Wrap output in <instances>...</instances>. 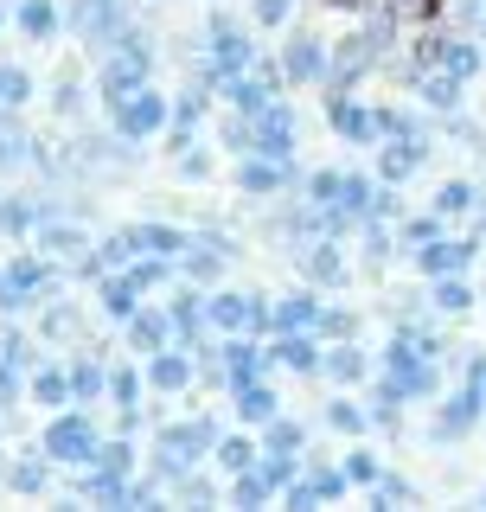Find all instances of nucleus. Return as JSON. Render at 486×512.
I'll list each match as a JSON object with an SVG mask.
<instances>
[{"instance_id":"1","label":"nucleus","mask_w":486,"mask_h":512,"mask_svg":"<svg viewBox=\"0 0 486 512\" xmlns=\"http://www.w3.org/2000/svg\"><path fill=\"white\" fill-rule=\"evenodd\" d=\"M480 256L474 237H429V244H416V269L435 282V276H467V263Z\"/></svg>"},{"instance_id":"2","label":"nucleus","mask_w":486,"mask_h":512,"mask_svg":"<svg viewBox=\"0 0 486 512\" xmlns=\"http://www.w3.org/2000/svg\"><path fill=\"white\" fill-rule=\"evenodd\" d=\"M116 122H122V135H160L167 128V103L148 84H135L128 96H116Z\"/></svg>"},{"instance_id":"3","label":"nucleus","mask_w":486,"mask_h":512,"mask_svg":"<svg viewBox=\"0 0 486 512\" xmlns=\"http://www.w3.org/2000/svg\"><path fill=\"white\" fill-rule=\"evenodd\" d=\"M212 308V320L224 333H269L275 320H269V301H256V295H218V301H205Z\"/></svg>"},{"instance_id":"4","label":"nucleus","mask_w":486,"mask_h":512,"mask_svg":"<svg viewBox=\"0 0 486 512\" xmlns=\"http://www.w3.org/2000/svg\"><path fill=\"white\" fill-rule=\"evenodd\" d=\"M327 122L339 128L346 141H359V148H371V141H384V122H378V109H365V103H352L346 90L327 103Z\"/></svg>"},{"instance_id":"5","label":"nucleus","mask_w":486,"mask_h":512,"mask_svg":"<svg viewBox=\"0 0 486 512\" xmlns=\"http://www.w3.org/2000/svg\"><path fill=\"white\" fill-rule=\"evenodd\" d=\"M480 391H474V384H461V391L455 397H442V410H435V429H429V436L435 442H455V436H467V429H474L480 423Z\"/></svg>"},{"instance_id":"6","label":"nucleus","mask_w":486,"mask_h":512,"mask_svg":"<svg viewBox=\"0 0 486 512\" xmlns=\"http://www.w3.org/2000/svg\"><path fill=\"white\" fill-rule=\"evenodd\" d=\"M371 64H378V45H371V32H359V39H339L333 45V64H327V77L339 90L346 84H359V77L371 71Z\"/></svg>"},{"instance_id":"7","label":"nucleus","mask_w":486,"mask_h":512,"mask_svg":"<svg viewBox=\"0 0 486 512\" xmlns=\"http://www.w3.org/2000/svg\"><path fill=\"white\" fill-rule=\"evenodd\" d=\"M45 455H58V461H90V455H96L90 423H84V416H58V423L45 429Z\"/></svg>"},{"instance_id":"8","label":"nucleus","mask_w":486,"mask_h":512,"mask_svg":"<svg viewBox=\"0 0 486 512\" xmlns=\"http://www.w3.org/2000/svg\"><path fill=\"white\" fill-rule=\"evenodd\" d=\"M327 64H333V52L320 39H307V32H295V39H288V52H282V71L295 77V84H320V77H327Z\"/></svg>"},{"instance_id":"9","label":"nucleus","mask_w":486,"mask_h":512,"mask_svg":"<svg viewBox=\"0 0 486 512\" xmlns=\"http://www.w3.org/2000/svg\"><path fill=\"white\" fill-rule=\"evenodd\" d=\"M250 154H263V160H288V154H295V116H288L282 103H275L269 116H256V141H250Z\"/></svg>"},{"instance_id":"10","label":"nucleus","mask_w":486,"mask_h":512,"mask_svg":"<svg viewBox=\"0 0 486 512\" xmlns=\"http://www.w3.org/2000/svg\"><path fill=\"white\" fill-rule=\"evenodd\" d=\"M301 256V276L307 282H320V288H339L346 282V256H339V237H314L307 250H295Z\"/></svg>"},{"instance_id":"11","label":"nucleus","mask_w":486,"mask_h":512,"mask_svg":"<svg viewBox=\"0 0 486 512\" xmlns=\"http://www.w3.org/2000/svg\"><path fill=\"white\" fill-rule=\"evenodd\" d=\"M320 314H327V308H320L314 288H295L288 301H275V308H269L275 333H320Z\"/></svg>"},{"instance_id":"12","label":"nucleus","mask_w":486,"mask_h":512,"mask_svg":"<svg viewBox=\"0 0 486 512\" xmlns=\"http://www.w3.org/2000/svg\"><path fill=\"white\" fill-rule=\"evenodd\" d=\"M384 141H391V148L378 154V167H384V180L403 186V180H410V173L429 160V135H384Z\"/></svg>"},{"instance_id":"13","label":"nucleus","mask_w":486,"mask_h":512,"mask_svg":"<svg viewBox=\"0 0 486 512\" xmlns=\"http://www.w3.org/2000/svg\"><path fill=\"white\" fill-rule=\"evenodd\" d=\"M320 340L314 333H275L269 340V365H288V372H320Z\"/></svg>"},{"instance_id":"14","label":"nucleus","mask_w":486,"mask_h":512,"mask_svg":"<svg viewBox=\"0 0 486 512\" xmlns=\"http://www.w3.org/2000/svg\"><path fill=\"white\" fill-rule=\"evenodd\" d=\"M288 180H295V167H288V160L243 154V167H237V186H243V192H256V199H269V192H282Z\"/></svg>"},{"instance_id":"15","label":"nucleus","mask_w":486,"mask_h":512,"mask_svg":"<svg viewBox=\"0 0 486 512\" xmlns=\"http://www.w3.org/2000/svg\"><path fill=\"white\" fill-rule=\"evenodd\" d=\"M416 90H423V103H429V109L455 116V109H461V96H467V77L442 71V64H429V71H416Z\"/></svg>"},{"instance_id":"16","label":"nucleus","mask_w":486,"mask_h":512,"mask_svg":"<svg viewBox=\"0 0 486 512\" xmlns=\"http://www.w3.org/2000/svg\"><path fill=\"white\" fill-rule=\"evenodd\" d=\"M224 96H231V103H237V116H269V109H275V90L263 84V77H250V71H237V77H224Z\"/></svg>"},{"instance_id":"17","label":"nucleus","mask_w":486,"mask_h":512,"mask_svg":"<svg viewBox=\"0 0 486 512\" xmlns=\"http://www.w3.org/2000/svg\"><path fill=\"white\" fill-rule=\"evenodd\" d=\"M480 205H486L480 180H442V186H435V212H442V218H474Z\"/></svg>"},{"instance_id":"18","label":"nucleus","mask_w":486,"mask_h":512,"mask_svg":"<svg viewBox=\"0 0 486 512\" xmlns=\"http://www.w3.org/2000/svg\"><path fill=\"white\" fill-rule=\"evenodd\" d=\"M160 448H167L173 461H186V455H212V448H218V429H212V423H173L167 436H160Z\"/></svg>"},{"instance_id":"19","label":"nucleus","mask_w":486,"mask_h":512,"mask_svg":"<svg viewBox=\"0 0 486 512\" xmlns=\"http://www.w3.org/2000/svg\"><path fill=\"white\" fill-rule=\"evenodd\" d=\"M231 391H237V416H243V423H269V416H282V397H275L263 378L231 384Z\"/></svg>"},{"instance_id":"20","label":"nucleus","mask_w":486,"mask_h":512,"mask_svg":"<svg viewBox=\"0 0 486 512\" xmlns=\"http://www.w3.org/2000/svg\"><path fill=\"white\" fill-rule=\"evenodd\" d=\"M263 365H269V346H256V340H231V346H224V372H231V384L263 378Z\"/></svg>"},{"instance_id":"21","label":"nucleus","mask_w":486,"mask_h":512,"mask_svg":"<svg viewBox=\"0 0 486 512\" xmlns=\"http://www.w3.org/2000/svg\"><path fill=\"white\" fill-rule=\"evenodd\" d=\"M320 372H327L333 384H365V372H371V365H365V352L352 346V340H339V346L327 352V359H320Z\"/></svg>"},{"instance_id":"22","label":"nucleus","mask_w":486,"mask_h":512,"mask_svg":"<svg viewBox=\"0 0 486 512\" xmlns=\"http://www.w3.org/2000/svg\"><path fill=\"white\" fill-rule=\"evenodd\" d=\"M339 212H346V218H371V212H378V186H371L365 180V173H346V186H339Z\"/></svg>"},{"instance_id":"23","label":"nucleus","mask_w":486,"mask_h":512,"mask_svg":"<svg viewBox=\"0 0 486 512\" xmlns=\"http://www.w3.org/2000/svg\"><path fill=\"white\" fill-rule=\"evenodd\" d=\"M148 378L160 384V391H186V384H192V359H186V352H154Z\"/></svg>"},{"instance_id":"24","label":"nucleus","mask_w":486,"mask_h":512,"mask_svg":"<svg viewBox=\"0 0 486 512\" xmlns=\"http://www.w3.org/2000/svg\"><path fill=\"white\" fill-rule=\"evenodd\" d=\"M403 404H410V391H403L397 378H378V384H371V423H384V429H391Z\"/></svg>"},{"instance_id":"25","label":"nucleus","mask_w":486,"mask_h":512,"mask_svg":"<svg viewBox=\"0 0 486 512\" xmlns=\"http://www.w3.org/2000/svg\"><path fill=\"white\" fill-rule=\"evenodd\" d=\"M429 301H435L442 314H467V308H474V288H467V276H435Z\"/></svg>"},{"instance_id":"26","label":"nucleus","mask_w":486,"mask_h":512,"mask_svg":"<svg viewBox=\"0 0 486 512\" xmlns=\"http://www.w3.org/2000/svg\"><path fill=\"white\" fill-rule=\"evenodd\" d=\"M212 455H218V468H224V474H243V468H256V461H263V448H256L250 436H224Z\"/></svg>"},{"instance_id":"27","label":"nucleus","mask_w":486,"mask_h":512,"mask_svg":"<svg viewBox=\"0 0 486 512\" xmlns=\"http://www.w3.org/2000/svg\"><path fill=\"white\" fill-rule=\"evenodd\" d=\"M141 250H148V256H167V263H173V256H180V250H192L186 244V231H173V224H141Z\"/></svg>"},{"instance_id":"28","label":"nucleus","mask_w":486,"mask_h":512,"mask_svg":"<svg viewBox=\"0 0 486 512\" xmlns=\"http://www.w3.org/2000/svg\"><path fill=\"white\" fill-rule=\"evenodd\" d=\"M128 333H135V346H141V352H167L173 314H167V320H160V314H135V320H128Z\"/></svg>"},{"instance_id":"29","label":"nucleus","mask_w":486,"mask_h":512,"mask_svg":"<svg viewBox=\"0 0 486 512\" xmlns=\"http://www.w3.org/2000/svg\"><path fill=\"white\" fill-rule=\"evenodd\" d=\"M135 295H141V282H135V276H116V282H103V308L116 314V320H135Z\"/></svg>"},{"instance_id":"30","label":"nucleus","mask_w":486,"mask_h":512,"mask_svg":"<svg viewBox=\"0 0 486 512\" xmlns=\"http://www.w3.org/2000/svg\"><path fill=\"white\" fill-rule=\"evenodd\" d=\"M269 493H275V487L263 480V468H243V474H231V500H237V506H263Z\"/></svg>"},{"instance_id":"31","label":"nucleus","mask_w":486,"mask_h":512,"mask_svg":"<svg viewBox=\"0 0 486 512\" xmlns=\"http://www.w3.org/2000/svg\"><path fill=\"white\" fill-rule=\"evenodd\" d=\"M327 423H333V429H346V436H365L371 410H359L352 397H333V404H327Z\"/></svg>"},{"instance_id":"32","label":"nucleus","mask_w":486,"mask_h":512,"mask_svg":"<svg viewBox=\"0 0 486 512\" xmlns=\"http://www.w3.org/2000/svg\"><path fill=\"white\" fill-rule=\"evenodd\" d=\"M263 448H307V429L288 423V416H269V423H263Z\"/></svg>"},{"instance_id":"33","label":"nucleus","mask_w":486,"mask_h":512,"mask_svg":"<svg viewBox=\"0 0 486 512\" xmlns=\"http://www.w3.org/2000/svg\"><path fill=\"white\" fill-rule=\"evenodd\" d=\"M205 320H212V308H205L199 295H180V301H173V327H180V333H192V340H199Z\"/></svg>"},{"instance_id":"34","label":"nucleus","mask_w":486,"mask_h":512,"mask_svg":"<svg viewBox=\"0 0 486 512\" xmlns=\"http://www.w3.org/2000/svg\"><path fill=\"white\" fill-rule=\"evenodd\" d=\"M371 500H378V506H410V500H416V487H410L403 474H378V487H371Z\"/></svg>"},{"instance_id":"35","label":"nucleus","mask_w":486,"mask_h":512,"mask_svg":"<svg viewBox=\"0 0 486 512\" xmlns=\"http://www.w3.org/2000/svg\"><path fill=\"white\" fill-rule=\"evenodd\" d=\"M339 186H346V173H314V180H307V205H339Z\"/></svg>"},{"instance_id":"36","label":"nucleus","mask_w":486,"mask_h":512,"mask_svg":"<svg viewBox=\"0 0 486 512\" xmlns=\"http://www.w3.org/2000/svg\"><path fill=\"white\" fill-rule=\"evenodd\" d=\"M20 26L32 32V39H45V32H52V26H58V13H52V7H45V0H26V7H20Z\"/></svg>"},{"instance_id":"37","label":"nucleus","mask_w":486,"mask_h":512,"mask_svg":"<svg viewBox=\"0 0 486 512\" xmlns=\"http://www.w3.org/2000/svg\"><path fill=\"white\" fill-rule=\"evenodd\" d=\"M378 455H365V448H352V455H346V480H359V487H378Z\"/></svg>"},{"instance_id":"38","label":"nucleus","mask_w":486,"mask_h":512,"mask_svg":"<svg viewBox=\"0 0 486 512\" xmlns=\"http://www.w3.org/2000/svg\"><path fill=\"white\" fill-rule=\"evenodd\" d=\"M442 212H429V218H403V244H429V237H442Z\"/></svg>"},{"instance_id":"39","label":"nucleus","mask_w":486,"mask_h":512,"mask_svg":"<svg viewBox=\"0 0 486 512\" xmlns=\"http://www.w3.org/2000/svg\"><path fill=\"white\" fill-rule=\"evenodd\" d=\"M218 269H224V256H218L212 244H205V250H192V256H186V276H192V282H212V276H218Z\"/></svg>"},{"instance_id":"40","label":"nucleus","mask_w":486,"mask_h":512,"mask_svg":"<svg viewBox=\"0 0 486 512\" xmlns=\"http://www.w3.org/2000/svg\"><path fill=\"white\" fill-rule=\"evenodd\" d=\"M96 461H103L109 474H128V468H135V448H128V442H109V448H96Z\"/></svg>"},{"instance_id":"41","label":"nucleus","mask_w":486,"mask_h":512,"mask_svg":"<svg viewBox=\"0 0 486 512\" xmlns=\"http://www.w3.org/2000/svg\"><path fill=\"white\" fill-rule=\"evenodd\" d=\"M32 391H39L45 404H64V391H71V378H64V372H39V384H32Z\"/></svg>"},{"instance_id":"42","label":"nucleus","mask_w":486,"mask_h":512,"mask_svg":"<svg viewBox=\"0 0 486 512\" xmlns=\"http://www.w3.org/2000/svg\"><path fill=\"white\" fill-rule=\"evenodd\" d=\"M71 391L96 397V391H103V365H77V372H71Z\"/></svg>"},{"instance_id":"43","label":"nucleus","mask_w":486,"mask_h":512,"mask_svg":"<svg viewBox=\"0 0 486 512\" xmlns=\"http://www.w3.org/2000/svg\"><path fill=\"white\" fill-rule=\"evenodd\" d=\"M320 333H333V340H352V314L327 308V314H320Z\"/></svg>"},{"instance_id":"44","label":"nucleus","mask_w":486,"mask_h":512,"mask_svg":"<svg viewBox=\"0 0 486 512\" xmlns=\"http://www.w3.org/2000/svg\"><path fill=\"white\" fill-rule=\"evenodd\" d=\"M288 7H295V0H256V20H263V26H282Z\"/></svg>"},{"instance_id":"45","label":"nucleus","mask_w":486,"mask_h":512,"mask_svg":"<svg viewBox=\"0 0 486 512\" xmlns=\"http://www.w3.org/2000/svg\"><path fill=\"white\" fill-rule=\"evenodd\" d=\"M13 487H20V493H45V468H32V461L13 468Z\"/></svg>"},{"instance_id":"46","label":"nucleus","mask_w":486,"mask_h":512,"mask_svg":"<svg viewBox=\"0 0 486 512\" xmlns=\"http://www.w3.org/2000/svg\"><path fill=\"white\" fill-rule=\"evenodd\" d=\"M173 116H180V122L192 128V122L205 116V96H199V90H192V96H180V103H173Z\"/></svg>"},{"instance_id":"47","label":"nucleus","mask_w":486,"mask_h":512,"mask_svg":"<svg viewBox=\"0 0 486 512\" xmlns=\"http://www.w3.org/2000/svg\"><path fill=\"white\" fill-rule=\"evenodd\" d=\"M39 244H45V250H77L84 237H77V231H64V224H58V231H45V237H39Z\"/></svg>"},{"instance_id":"48","label":"nucleus","mask_w":486,"mask_h":512,"mask_svg":"<svg viewBox=\"0 0 486 512\" xmlns=\"http://www.w3.org/2000/svg\"><path fill=\"white\" fill-rule=\"evenodd\" d=\"M109 391H116V404H135V372H116V378H109Z\"/></svg>"},{"instance_id":"49","label":"nucleus","mask_w":486,"mask_h":512,"mask_svg":"<svg viewBox=\"0 0 486 512\" xmlns=\"http://www.w3.org/2000/svg\"><path fill=\"white\" fill-rule=\"evenodd\" d=\"M0 224H7V231H26L32 212H26V205H0Z\"/></svg>"},{"instance_id":"50","label":"nucleus","mask_w":486,"mask_h":512,"mask_svg":"<svg viewBox=\"0 0 486 512\" xmlns=\"http://www.w3.org/2000/svg\"><path fill=\"white\" fill-rule=\"evenodd\" d=\"M26 90H32L26 77H20V71H7V103H26Z\"/></svg>"},{"instance_id":"51","label":"nucleus","mask_w":486,"mask_h":512,"mask_svg":"<svg viewBox=\"0 0 486 512\" xmlns=\"http://www.w3.org/2000/svg\"><path fill=\"white\" fill-rule=\"evenodd\" d=\"M467 384H474V391H480V404H486V359L467 365Z\"/></svg>"},{"instance_id":"52","label":"nucleus","mask_w":486,"mask_h":512,"mask_svg":"<svg viewBox=\"0 0 486 512\" xmlns=\"http://www.w3.org/2000/svg\"><path fill=\"white\" fill-rule=\"evenodd\" d=\"M13 160H20V154H13V141H0V167H13Z\"/></svg>"},{"instance_id":"53","label":"nucleus","mask_w":486,"mask_h":512,"mask_svg":"<svg viewBox=\"0 0 486 512\" xmlns=\"http://www.w3.org/2000/svg\"><path fill=\"white\" fill-rule=\"evenodd\" d=\"M13 391V372H7V365H0V397H7Z\"/></svg>"}]
</instances>
